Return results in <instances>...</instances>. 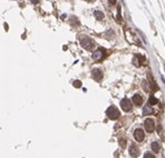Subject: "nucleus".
<instances>
[{
	"label": "nucleus",
	"mask_w": 165,
	"mask_h": 158,
	"mask_svg": "<svg viewBox=\"0 0 165 158\" xmlns=\"http://www.w3.org/2000/svg\"><path fill=\"white\" fill-rule=\"evenodd\" d=\"M92 76L96 81H99V80H102V78H103V73L100 69H94L92 73Z\"/></svg>",
	"instance_id": "obj_8"
},
{
	"label": "nucleus",
	"mask_w": 165,
	"mask_h": 158,
	"mask_svg": "<svg viewBox=\"0 0 165 158\" xmlns=\"http://www.w3.org/2000/svg\"><path fill=\"white\" fill-rule=\"evenodd\" d=\"M144 158H155V157H154V155H152L151 153H146L144 155Z\"/></svg>",
	"instance_id": "obj_18"
},
{
	"label": "nucleus",
	"mask_w": 165,
	"mask_h": 158,
	"mask_svg": "<svg viewBox=\"0 0 165 158\" xmlns=\"http://www.w3.org/2000/svg\"><path fill=\"white\" fill-rule=\"evenodd\" d=\"M94 16L96 17V19L97 20H103L104 19V13L102 12V11H99V10H96L95 12H94Z\"/></svg>",
	"instance_id": "obj_11"
},
{
	"label": "nucleus",
	"mask_w": 165,
	"mask_h": 158,
	"mask_svg": "<svg viewBox=\"0 0 165 158\" xmlns=\"http://www.w3.org/2000/svg\"><path fill=\"white\" fill-rule=\"evenodd\" d=\"M70 24L72 25H74V26H77L79 22H78V20H77V18H75V17H73L72 19H70Z\"/></svg>",
	"instance_id": "obj_17"
},
{
	"label": "nucleus",
	"mask_w": 165,
	"mask_h": 158,
	"mask_svg": "<svg viewBox=\"0 0 165 158\" xmlns=\"http://www.w3.org/2000/svg\"><path fill=\"white\" fill-rule=\"evenodd\" d=\"M129 155L132 157H138L140 156V149L135 144H132L129 147Z\"/></svg>",
	"instance_id": "obj_7"
},
{
	"label": "nucleus",
	"mask_w": 165,
	"mask_h": 158,
	"mask_svg": "<svg viewBox=\"0 0 165 158\" xmlns=\"http://www.w3.org/2000/svg\"><path fill=\"white\" fill-rule=\"evenodd\" d=\"M143 87H144V90H145V91H148V90H149V89H148V88H149V87H148V85H146V80L143 81Z\"/></svg>",
	"instance_id": "obj_19"
},
{
	"label": "nucleus",
	"mask_w": 165,
	"mask_h": 158,
	"mask_svg": "<svg viewBox=\"0 0 165 158\" xmlns=\"http://www.w3.org/2000/svg\"><path fill=\"white\" fill-rule=\"evenodd\" d=\"M143 97H142L141 95H138V94H135V95L133 96V103L134 105H136V106H141L142 104H143Z\"/></svg>",
	"instance_id": "obj_9"
},
{
	"label": "nucleus",
	"mask_w": 165,
	"mask_h": 158,
	"mask_svg": "<svg viewBox=\"0 0 165 158\" xmlns=\"http://www.w3.org/2000/svg\"><path fill=\"white\" fill-rule=\"evenodd\" d=\"M86 1H93V0H86Z\"/></svg>",
	"instance_id": "obj_22"
},
{
	"label": "nucleus",
	"mask_w": 165,
	"mask_h": 158,
	"mask_svg": "<svg viewBox=\"0 0 165 158\" xmlns=\"http://www.w3.org/2000/svg\"><path fill=\"white\" fill-rule=\"evenodd\" d=\"M151 147H152V150H153V152L159 153V152H160V149H161V145H160L157 141H154V142H152Z\"/></svg>",
	"instance_id": "obj_10"
},
{
	"label": "nucleus",
	"mask_w": 165,
	"mask_h": 158,
	"mask_svg": "<svg viewBox=\"0 0 165 158\" xmlns=\"http://www.w3.org/2000/svg\"><path fill=\"white\" fill-rule=\"evenodd\" d=\"M121 107L124 111H129L132 109V103L128 98H124L121 100Z\"/></svg>",
	"instance_id": "obj_4"
},
{
	"label": "nucleus",
	"mask_w": 165,
	"mask_h": 158,
	"mask_svg": "<svg viewBox=\"0 0 165 158\" xmlns=\"http://www.w3.org/2000/svg\"><path fill=\"white\" fill-rule=\"evenodd\" d=\"M31 1H32L33 3H38V2H39V0H31Z\"/></svg>",
	"instance_id": "obj_21"
},
{
	"label": "nucleus",
	"mask_w": 165,
	"mask_h": 158,
	"mask_svg": "<svg viewBox=\"0 0 165 158\" xmlns=\"http://www.w3.org/2000/svg\"><path fill=\"white\" fill-rule=\"evenodd\" d=\"M106 115H107V117L112 119V120H116L118 117H119V110L117 108H116L115 106H111V107H108L107 108V110H106Z\"/></svg>",
	"instance_id": "obj_1"
},
{
	"label": "nucleus",
	"mask_w": 165,
	"mask_h": 158,
	"mask_svg": "<svg viewBox=\"0 0 165 158\" xmlns=\"http://www.w3.org/2000/svg\"><path fill=\"white\" fill-rule=\"evenodd\" d=\"M144 126H145V129L147 133H153L155 129V121L151 118H147L144 121Z\"/></svg>",
	"instance_id": "obj_3"
},
{
	"label": "nucleus",
	"mask_w": 165,
	"mask_h": 158,
	"mask_svg": "<svg viewBox=\"0 0 165 158\" xmlns=\"http://www.w3.org/2000/svg\"><path fill=\"white\" fill-rule=\"evenodd\" d=\"M148 103H149V105H156L157 104V99L155 98L154 96H151V97H149V99H148Z\"/></svg>",
	"instance_id": "obj_14"
},
{
	"label": "nucleus",
	"mask_w": 165,
	"mask_h": 158,
	"mask_svg": "<svg viewBox=\"0 0 165 158\" xmlns=\"http://www.w3.org/2000/svg\"><path fill=\"white\" fill-rule=\"evenodd\" d=\"M80 45L86 50H91L94 46V41L87 36H82V37H80Z\"/></svg>",
	"instance_id": "obj_2"
},
{
	"label": "nucleus",
	"mask_w": 165,
	"mask_h": 158,
	"mask_svg": "<svg viewBox=\"0 0 165 158\" xmlns=\"http://www.w3.org/2000/svg\"><path fill=\"white\" fill-rule=\"evenodd\" d=\"M134 137H135V139H136V141H143L144 138H145V134H144L143 129H141V128L135 129V131H134Z\"/></svg>",
	"instance_id": "obj_5"
},
{
	"label": "nucleus",
	"mask_w": 165,
	"mask_h": 158,
	"mask_svg": "<svg viewBox=\"0 0 165 158\" xmlns=\"http://www.w3.org/2000/svg\"><path fill=\"white\" fill-rule=\"evenodd\" d=\"M152 112H153V109L151 108V107H144V109H143V115H151L152 114Z\"/></svg>",
	"instance_id": "obj_13"
},
{
	"label": "nucleus",
	"mask_w": 165,
	"mask_h": 158,
	"mask_svg": "<svg viewBox=\"0 0 165 158\" xmlns=\"http://www.w3.org/2000/svg\"><path fill=\"white\" fill-rule=\"evenodd\" d=\"M119 145H121L122 148H125L126 147V139H124V138L119 139Z\"/></svg>",
	"instance_id": "obj_16"
},
{
	"label": "nucleus",
	"mask_w": 165,
	"mask_h": 158,
	"mask_svg": "<svg viewBox=\"0 0 165 158\" xmlns=\"http://www.w3.org/2000/svg\"><path fill=\"white\" fill-rule=\"evenodd\" d=\"M141 59H142V57H141V56H135V57L133 58V63H134L135 66L140 67V66L142 65V62H141Z\"/></svg>",
	"instance_id": "obj_12"
},
{
	"label": "nucleus",
	"mask_w": 165,
	"mask_h": 158,
	"mask_svg": "<svg viewBox=\"0 0 165 158\" xmlns=\"http://www.w3.org/2000/svg\"><path fill=\"white\" fill-rule=\"evenodd\" d=\"M108 1H109L111 5H115L116 3V0H108Z\"/></svg>",
	"instance_id": "obj_20"
},
{
	"label": "nucleus",
	"mask_w": 165,
	"mask_h": 158,
	"mask_svg": "<svg viewBox=\"0 0 165 158\" xmlns=\"http://www.w3.org/2000/svg\"><path fill=\"white\" fill-rule=\"evenodd\" d=\"M104 51H105V49H103V48H100V49L94 51V52H93V58H94V60H97V61L102 60V59L104 58Z\"/></svg>",
	"instance_id": "obj_6"
},
{
	"label": "nucleus",
	"mask_w": 165,
	"mask_h": 158,
	"mask_svg": "<svg viewBox=\"0 0 165 158\" xmlns=\"http://www.w3.org/2000/svg\"><path fill=\"white\" fill-rule=\"evenodd\" d=\"M73 85H74L75 88H80V87H81V81H80V80H75V81L73 82Z\"/></svg>",
	"instance_id": "obj_15"
}]
</instances>
